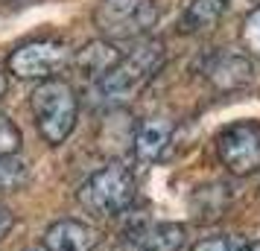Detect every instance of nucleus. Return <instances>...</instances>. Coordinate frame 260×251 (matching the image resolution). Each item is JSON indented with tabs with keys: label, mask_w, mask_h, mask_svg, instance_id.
I'll list each match as a JSON object with an SVG mask.
<instances>
[{
	"label": "nucleus",
	"mask_w": 260,
	"mask_h": 251,
	"mask_svg": "<svg viewBox=\"0 0 260 251\" xmlns=\"http://www.w3.org/2000/svg\"><path fill=\"white\" fill-rule=\"evenodd\" d=\"M71 50L56 38L26 41L9 56V70L21 79H53L68 64Z\"/></svg>",
	"instance_id": "obj_6"
},
{
	"label": "nucleus",
	"mask_w": 260,
	"mask_h": 251,
	"mask_svg": "<svg viewBox=\"0 0 260 251\" xmlns=\"http://www.w3.org/2000/svg\"><path fill=\"white\" fill-rule=\"evenodd\" d=\"M173 132H176V126L167 117L143 120L138 126V132H135V158L141 164H155L167 152V146L173 140Z\"/></svg>",
	"instance_id": "obj_8"
},
{
	"label": "nucleus",
	"mask_w": 260,
	"mask_h": 251,
	"mask_svg": "<svg viewBox=\"0 0 260 251\" xmlns=\"http://www.w3.org/2000/svg\"><path fill=\"white\" fill-rule=\"evenodd\" d=\"M6 94V73L0 70V96Z\"/></svg>",
	"instance_id": "obj_19"
},
{
	"label": "nucleus",
	"mask_w": 260,
	"mask_h": 251,
	"mask_svg": "<svg viewBox=\"0 0 260 251\" xmlns=\"http://www.w3.org/2000/svg\"><path fill=\"white\" fill-rule=\"evenodd\" d=\"M216 155L234 175H251L260 169V123L240 120L216 134Z\"/></svg>",
	"instance_id": "obj_5"
},
{
	"label": "nucleus",
	"mask_w": 260,
	"mask_h": 251,
	"mask_svg": "<svg viewBox=\"0 0 260 251\" xmlns=\"http://www.w3.org/2000/svg\"><path fill=\"white\" fill-rule=\"evenodd\" d=\"M12 228H15V213L0 202V239L9 237V231H12Z\"/></svg>",
	"instance_id": "obj_17"
},
{
	"label": "nucleus",
	"mask_w": 260,
	"mask_h": 251,
	"mask_svg": "<svg viewBox=\"0 0 260 251\" xmlns=\"http://www.w3.org/2000/svg\"><path fill=\"white\" fill-rule=\"evenodd\" d=\"M225 12V0H193L184 15H181V32H205V29H211Z\"/></svg>",
	"instance_id": "obj_11"
},
{
	"label": "nucleus",
	"mask_w": 260,
	"mask_h": 251,
	"mask_svg": "<svg viewBox=\"0 0 260 251\" xmlns=\"http://www.w3.org/2000/svg\"><path fill=\"white\" fill-rule=\"evenodd\" d=\"M0 3H18V0H0Z\"/></svg>",
	"instance_id": "obj_21"
},
{
	"label": "nucleus",
	"mask_w": 260,
	"mask_h": 251,
	"mask_svg": "<svg viewBox=\"0 0 260 251\" xmlns=\"http://www.w3.org/2000/svg\"><path fill=\"white\" fill-rule=\"evenodd\" d=\"M211 79L219 88H234V85H243L248 79V64L243 59H237V56H225L213 64L211 70Z\"/></svg>",
	"instance_id": "obj_12"
},
{
	"label": "nucleus",
	"mask_w": 260,
	"mask_h": 251,
	"mask_svg": "<svg viewBox=\"0 0 260 251\" xmlns=\"http://www.w3.org/2000/svg\"><path fill=\"white\" fill-rule=\"evenodd\" d=\"M76 199L88 213L96 216L126 213L132 199H135V178L123 164H108L79 187Z\"/></svg>",
	"instance_id": "obj_4"
},
{
	"label": "nucleus",
	"mask_w": 260,
	"mask_h": 251,
	"mask_svg": "<svg viewBox=\"0 0 260 251\" xmlns=\"http://www.w3.org/2000/svg\"><path fill=\"white\" fill-rule=\"evenodd\" d=\"M26 251H47L44 245H36V248H26Z\"/></svg>",
	"instance_id": "obj_20"
},
{
	"label": "nucleus",
	"mask_w": 260,
	"mask_h": 251,
	"mask_svg": "<svg viewBox=\"0 0 260 251\" xmlns=\"http://www.w3.org/2000/svg\"><path fill=\"white\" fill-rule=\"evenodd\" d=\"M240 239L231 237V234H219V237H208L202 239V242H196L190 251H240Z\"/></svg>",
	"instance_id": "obj_16"
},
{
	"label": "nucleus",
	"mask_w": 260,
	"mask_h": 251,
	"mask_svg": "<svg viewBox=\"0 0 260 251\" xmlns=\"http://www.w3.org/2000/svg\"><path fill=\"white\" fill-rule=\"evenodd\" d=\"M21 149V129L6 114H0V158H12Z\"/></svg>",
	"instance_id": "obj_14"
},
{
	"label": "nucleus",
	"mask_w": 260,
	"mask_h": 251,
	"mask_svg": "<svg viewBox=\"0 0 260 251\" xmlns=\"http://www.w3.org/2000/svg\"><path fill=\"white\" fill-rule=\"evenodd\" d=\"M29 108H32V120H36V129L44 137V144L59 146L71 137L79 105H76V91L68 82L61 79L41 82L29 96Z\"/></svg>",
	"instance_id": "obj_2"
},
{
	"label": "nucleus",
	"mask_w": 260,
	"mask_h": 251,
	"mask_svg": "<svg viewBox=\"0 0 260 251\" xmlns=\"http://www.w3.org/2000/svg\"><path fill=\"white\" fill-rule=\"evenodd\" d=\"M29 178V169H26L24 161L18 158H0V193H15L21 190Z\"/></svg>",
	"instance_id": "obj_13"
},
{
	"label": "nucleus",
	"mask_w": 260,
	"mask_h": 251,
	"mask_svg": "<svg viewBox=\"0 0 260 251\" xmlns=\"http://www.w3.org/2000/svg\"><path fill=\"white\" fill-rule=\"evenodd\" d=\"M120 61L117 50L114 44H108V41H94V44H85L76 56H73V64H76V70L82 73L85 79H103L114 64Z\"/></svg>",
	"instance_id": "obj_10"
},
{
	"label": "nucleus",
	"mask_w": 260,
	"mask_h": 251,
	"mask_svg": "<svg viewBox=\"0 0 260 251\" xmlns=\"http://www.w3.org/2000/svg\"><path fill=\"white\" fill-rule=\"evenodd\" d=\"M164 64V44L161 41H143L132 50L126 59H120L111 70L96 82V94L100 102H129L141 94L146 85L152 82L158 67Z\"/></svg>",
	"instance_id": "obj_1"
},
{
	"label": "nucleus",
	"mask_w": 260,
	"mask_h": 251,
	"mask_svg": "<svg viewBox=\"0 0 260 251\" xmlns=\"http://www.w3.org/2000/svg\"><path fill=\"white\" fill-rule=\"evenodd\" d=\"M158 24L152 0H100L94 9V26L108 44L138 41Z\"/></svg>",
	"instance_id": "obj_3"
},
{
	"label": "nucleus",
	"mask_w": 260,
	"mask_h": 251,
	"mask_svg": "<svg viewBox=\"0 0 260 251\" xmlns=\"http://www.w3.org/2000/svg\"><path fill=\"white\" fill-rule=\"evenodd\" d=\"M240 251H260V242H248V245H240Z\"/></svg>",
	"instance_id": "obj_18"
},
{
	"label": "nucleus",
	"mask_w": 260,
	"mask_h": 251,
	"mask_svg": "<svg viewBox=\"0 0 260 251\" xmlns=\"http://www.w3.org/2000/svg\"><path fill=\"white\" fill-rule=\"evenodd\" d=\"M132 242L138 251H178L184 245V228L176 222H155L132 231Z\"/></svg>",
	"instance_id": "obj_9"
},
{
	"label": "nucleus",
	"mask_w": 260,
	"mask_h": 251,
	"mask_svg": "<svg viewBox=\"0 0 260 251\" xmlns=\"http://www.w3.org/2000/svg\"><path fill=\"white\" fill-rule=\"evenodd\" d=\"M100 245V231L79 219H61L53 222L44 234L47 251H94Z\"/></svg>",
	"instance_id": "obj_7"
},
{
	"label": "nucleus",
	"mask_w": 260,
	"mask_h": 251,
	"mask_svg": "<svg viewBox=\"0 0 260 251\" xmlns=\"http://www.w3.org/2000/svg\"><path fill=\"white\" fill-rule=\"evenodd\" d=\"M243 41H246V50H251L260 59V6L251 9V15H248L246 24H243Z\"/></svg>",
	"instance_id": "obj_15"
}]
</instances>
